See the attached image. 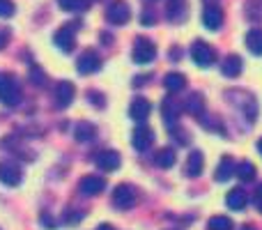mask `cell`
<instances>
[{"label": "cell", "mask_w": 262, "mask_h": 230, "mask_svg": "<svg viewBox=\"0 0 262 230\" xmlns=\"http://www.w3.org/2000/svg\"><path fill=\"white\" fill-rule=\"evenodd\" d=\"M226 203H228V207H232V210H244L246 203H249V196H246L244 189H232L230 194L226 196Z\"/></svg>", "instance_id": "obj_21"}, {"label": "cell", "mask_w": 262, "mask_h": 230, "mask_svg": "<svg viewBox=\"0 0 262 230\" xmlns=\"http://www.w3.org/2000/svg\"><path fill=\"white\" fill-rule=\"evenodd\" d=\"M104 189H106V180L99 175H85L78 182V191L83 196H99Z\"/></svg>", "instance_id": "obj_7"}, {"label": "cell", "mask_w": 262, "mask_h": 230, "mask_svg": "<svg viewBox=\"0 0 262 230\" xmlns=\"http://www.w3.org/2000/svg\"><path fill=\"white\" fill-rule=\"evenodd\" d=\"M30 81H32V86H37V88L44 86V74L39 72V67H30Z\"/></svg>", "instance_id": "obj_29"}, {"label": "cell", "mask_w": 262, "mask_h": 230, "mask_svg": "<svg viewBox=\"0 0 262 230\" xmlns=\"http://www.w3.org/2000/svg\"><path fill=\"white\" fill-rule=\"evenodd\" d=\"M186 14H189V7H186V0H170L168 3V18L170 21H184Z\"/></svg>", "instance_id": "obj_17"}, {"label": "cell", "mask_w": 262, "mask_h": 230, "mask_svg": "<svg viewBox=\"0 0 262 230\" xmlns=\"http://www.w3.org/2000/svg\"><path fill=\"white\" fill-rule=\"evenodd\" d=\"M97 230H115V228H113V226H108V223H101V226L97 228Z\"/></svg>", "instance_id": "obj_33"}, {"label": "cell", "mask_w": 262, "mask_h": 230, "mask_svg": "<svg viewBox=\"0 0 262 230\" xmlns=\"http://www.w3.org/2000/svg\"><path fill=\"white\" fill-rule=\"evenodd\" d=\"M95 163L101 168V171H115L120 166V154L115 150H101L95 157Z\"/></svg>", "instance_id": "obj_11"}, {"label": "cell", "mask_w": 262, "mask_h": 230, "mask_svg": "<svg viewBox=\"0 0 262 230\" xmlns=\"http://www.w3.org/2000/svg\"><path fill=\"white\" fill-rule=\"evenodd\" d=\"M99 65H101L99 55H97L95 51H85V53L78 58L76 69H78L81 74H92V72H97V69H99Z\"/></svg>", "instance_id": "obj_12"}, {"label": "cell", "mask_w": 262, "mask_h": 230, "mask_svg": "<svg viewBox=\"0 0 262 230\" xmlns=\"http://www.w3.org/2000/svg\"><path fill=\"white\" fill-rule=\"evenodd\" d=\"M154 161H157V166H159V168H170V166H175L177 154H175V150L163 148V150H159V152H157Z\"/></svg>", "instance_id": "obj_24"}, {"label": "cell", "mask_w": 262, "mask_h": 230, "mask_svg": "<svg viewBox=\"0 0 262 230\" xmlns=\"http://www.w3.org/2000/svg\"><path fill=\"white\" fill-rule=\"evenodd\" d=\"M74 95H76L74 83H69V81L58 83V88H55V104H58L60 109H64V106H69L74 101Z\"/></svg>", "instance_id": "obj_10"}, {"label": "cell", "mask_w": 262, "mask_h": 230, "mask_svg": "<svg viewBox=\"0 0 262 230\" xmlns=\"http://www.w3.org/2000/svg\"><path fill=\"white\" fill-rule=\"evenodd\" d=\"M136 200H138V194H136V189L131 184H120L115 186L113 191V205L120 210H129L136 205Z\"/></svg>", "instance_id": "obj_4"}, {"label": "cell", "mask_w": 262, "mask_h": 230, "mask_svg": "<svg viewBox=\"0 0 262 230\" xmlns=\"http://www.w3.org/2000/svg\"><path fill=\"white\" fill-rule=\"evenodd\" d=\"M106 18H108L111 23H115V26H122V23H127L129 18H131L129 5L124 3V0H113V3L106 7Z\"/></svg>", "instance_id": "obj_5"}, {"label": "cell", "mask_w": 262, "mask_h": 230, "mask_svg": "<svg viewBox=\"0 0 262 230\" xmlns=\"http://www.w3.org/2000/svg\"><path fill=\"white\" fill-rule=\"evenodd\" d=\"M207 230H232V221L228 217H212L207 223Z\"/></svg>", "instance_id": "obj_28"}, {"label": "cell", "mask_w": 262, "mask_h": 230, "mask_svg": "<svg viewBox=\"0 0 262 230\" xmlns=\"http://www.w3.org/2000/svg\"><path fill=\"white\" fill-rule=\"evenodd\" d=\"M21 168L12 161H0V182L7 186H18L21 184Z\"/></svg>", "instance_id": "obj_8"}, {"label": "cell", "mask_w": 262, "mask_h": 230, "mask_svg": "<svg viewBox=\"0 0 262 230\" xmlns=\"http://www.w3.org/2000/svg\"><path fill=\"white\" fill-rule=\"evenodd\" d=\"M74 136H76L78 143H90V140L97 136V129H95V124H90V122H78L76 129H74Z\"/></svg>", "instance_id": "obj_19"}, {"label": "cell", "mask_w": 262, "mask_h": 230, "mask_svg": "<svg viewBox=\"0 0 262 230\" xmlns=\"http://www.w3.org/2000/svg\"><path fill=\"white\" fill-rule=\"evenodd\" d=\"M9 39V30H5V28H0V49H3L5 44H7Z\"/></svg>", "instance_id": "obj_31"}, {"label": "cell", "mask_w": 262, "mask_h": 230, "mask_svg": "<svg viewBox=\"0 0 262 230\" xmlns=\"http://www.w3.org/2000/svg\"><path fill=\"white\" fill-rule=\"evenodd\" d=\"M154 55H157V49H154L152 41L145 39V37L136 39L134 51H131V58H134V62H138V65H147V62H152V60H154Z\"/></svg>", "instance_id": "obj_3"}, {"label": "cell", "mask_w": 262, "mask_h": 230, "mask_svg": "<svg viewBox=\"0 0 262 230\" xmlns=\"http://www.w3.org/2000/svg\"><path fill=\"white\" fill-rule=\"evenodd\" d=\"M0 101L5 106H16L21 101V86L12 74H0Z\"/></svg>", "instance_id": "obj_1"}, {"label": "cell", "mask_w": 262, "mask_h": 230, "mask_svg": "<svg viewBox=\"0 0 262 230\" xmlns=\"http://www.w3.org/2000/svg\"><path fill=\"white\" fill-rule=\"evenodd\" d=\"M161 115H163V120H166V124L177 122V117H180V104H177V99L166 97L163 104H161Z\"/></svg>", "instance_id": "obj_15"}, {"label": "cell", "mask_w": 262, "mask_h": 230, "mask_svg": "<svg viewBox=\"0 0 262 230\" xmlns=\"http://www.w3.org/2000/svg\"><path fill=\"white\" fill-rule=\"evenodd\" d=\"M232 173H237V168H235V161H232V157H223L221 161H219V168H216V180H219V182L230 180Z\"/></svg>", "instance_id": "obj_22"}, {"label": "cell", "mask_w": 262, "mask_h": 230, "mask_svg": "<svg viewBox=\"0 0 262 230\" xmlns=\"http://www.w3.org/2000/svg\"><path fill=\"white\" fill-rule=\"evenodd\" d=\"M258 150H260V154H262V140H260V143H258Z\"/></svg>", "instance_id": "obj_35"}, {"label": "cell", "mask_w": 262, "mask_h": 230, "mask_svg": "<svg viewBox=\"0 0 262 230\" xmlns=\"http://www.w3.org/2000/svg\"><path fill=\"white\" fill-rule=\"evenodd\" d=\"M14 14V5L9 0H0V18H7Z\"/></svg>", "instance_id": "obj_30"}, {"label": "cell", "mask_w": 262, "mask_h": 230, "mask_svg": "<svg viewBox=\"0 0 262 230\" xmlns=\"http://www.w3.org/2000/svg\"><path fill=\"white\" fill-rule=\"evenodd\" d=\"M152 140H154V134H152V129L149 127H138V129L134 131V138H131V143H134V148L136 150H147L149 145H152Z\"/></svg>", "instance_id": "obj_13"}, {"label": "cell", "mask_w": 262, "mask_h": 230, "mask_svg": "<svg viewBox=\"0 0 262 230\" xmlns=\"http://www.w3.org/2000/svg\"><path fill=\"white\" fill-rule=\"evenodd\" d=\"M203 166H205V159H203V152H191L189 159H186V166H184V173L189 177H198L203 173Z\"/></svg>", "instance_id": "obj_14"}, {"label": "cell", "mask_w": 262, "mask_h": 230, "mask_svg": "<svg viewBox=\"0 0 262 230\" xmlns=\"http://www.w3.org/2000/svg\"><path fill=\"white\" fill-rule=\"evenodd\" d=\"M191 58H193V62L198 65V67H209V65L214 62V51L209 49V44H205L203 39H198V41H193V46H191Z\"/></svg>", "instance_id": "obj_6"}, {"label": "cell", "mask_w": 262, "mask_h": 230, "mask_svg": "<svg viewBox=\"0 0 262 230\" xmlns=\"http://www.w3.org/2000/svg\"><path fill=\"white\" fill-rule=\"evenodd\" d=\"M242 230H255L253 226H244V228H242Z\"/></svg>", "instance_id": "obj_34"}, {"label": "cell", "mask_w": 262, "mask_h": 230, "mask_svg": "<svg viewBox=\"0 0 262 230\" xmlns=\"http://www.w3.org/2000/svg\"><path fill=\"white\" fill-rule=\"evenodd\" d=\"M149 111H152V106H149L147 99H134L131 106H129V117L136 120V122H140L149 115Z\"/></svg>", "instance_id": "obj_16"}, {"label": "cell", "mask_w": 262, "mask_h": 230, "mask_svg": "<svg viewBox=\"0 0 262 230\" xmlns=\"http://www.w3.org/2000/svg\"><path fill=\"white\" fill-rule=\"evenodd\" d=\"M163 86H166V90H170V92H180V90H184L186 78H184V74L170 72V74H166V78H163Z\"/></svg>", "instance_id": "obj_23"}, {"label": "cell", "mask_w": 262, "mask_h": 230, "mask_svg": "<svg viewBox=\"0 0 262 230\" xmlns=\"http://www.w3.org/2000/svg\"><path fill=\"white\" fill-rule=\"evenodd\" d=\"M76 26L78 23H69V26L60 28L53 35V44L58 46L60 51H64V53H72L74 46H76Z\"/></svg>", "instance_id": "obj_2"}, {"label": "cell", "mask_w": 262, "mask_h": 230, "mask_svg": "<svg viewBox=\"0 0 262 230\" xmlns=\"http://www.w3.org/2000/svg\"><path fill=\"white\" fill-rule=\"evenodd\" d=\"M60 7L67 9V12H83V9H88V5H90V0H58Z\"/></svg>", "instance_id": "obj_27"}, {"label": "cell", "mask_w": 262, "mask_h": 230, "mask_svg": "<svg viewBox=\"0 0 262 230\" xmlns=\"http://www.w3.org/2000/svg\"><path fill=\"white\" fill-rule=\"evenodd\" d=\"M221 72L226 74L228 78L239 76L242 74V58L239 55H228V58L223 60V65H221Z\"/></svg>", "instance_id": "obj_18"}, {"label": "cell", "mask_w": 262, "mask_h": 230, "mask_svg": "<svg viewBox=\"0 0 262 230\" xmlns=\"http://www.w3.org/2000/svg\"><path fill=\"white\" fill-rule=\"evenodd\" d=\"M246 46L253 55H262V28H253L246 32Z\"/></svg>", "instance_id": "obj_20"}, {"label": "cell", "mask_w": 262, "mask_h": 230, "mask_svg": "<svg viewBox=\"0 0 262 230\" xmlns=\"http://www.w3.org/2000/svg\"><path fill=\"white\" fill-rule=\"evenodd\" d=\"M237 177H239L242 182H251L255 177V166L251 161H242L239 166H237Z\"/></svg>", "instance_id": "obj_26"}, {"label": "cell", "mask_w": 262, "mask_h": 230, "mask_svg": "<svg viewBox=\"0 0 262 230\" xmlns=\"http://www.w3.org/2000/svg\"><path fill=\"white\" fill-rule=\"evenodd\" d=\"M255 203H258V207H260V212H262V184H260L258 194H255Z\"/></svg>", "instance_id": "obj_32"}, {"label": "cell", "mask_w": 262, "mask_h": 230, "mask_svg": "<svg viewBox=\"0 0 262 230\" xmlns=\"http://www.w3.org/2000/svg\"><path fill=\"white\" fill-rule=\"evenodd\" d=\"M203 23L205 28H209V30H219V28L223 26V12L221 7H216V5H207L203 12Z\"/></svg>", "instance_id": "obj_9"}, {"label": "cell", "mask_w": 262, "mask_h": 230, "mask_svg": "<svg viewBox=\"0 0 262 230\" xmlns=\"http://www.w3.org/2000/svg\"><path fill=\"white\" fill-rule=\"evenodd\" d=\"M186 113L189 115H203V111H205V99H203V95H191L189 99H186Z\"/></svg>", "instance_id": "obj_25"}]
</instances>
